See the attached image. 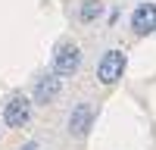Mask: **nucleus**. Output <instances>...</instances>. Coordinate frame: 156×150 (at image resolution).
Segmentation results:
<instances>
[{"label":"nucleus","mask_w":156,"mask_h":150,"mask_svg":"<svg viewBox=\"0 0 156 150\" xmlns=\"http://www.w3.org/2000/svg\"><path fill=\"white\" fill-rule=\"evenodd\" d=\"M78 66H81V50L72 41H62L56 44V53H53V75H75Z\"/></svg>","instance_id":"1"},{"label":"nucleus","mask_w":156,"mask_h":150,"mask_svg":"<svg viewBox=\"0 0 156 150\" xmlns=\"http://www.w3.org/2000/svg\"><path fill=\"white\" fill-rule=\"evenodd\" d=\"M122 72H125V53L122 50H106L103 59L97 62V78L103 84H115L122 78Z\"/></svg>","instance_id":"2"},{"label":"nucleus","mask_w":156,"mask_h":150,"mask_svg":"<svg viewBox=\"0 0 156 150\" xmlns=\"http://www.w3.org/2000/svg\"><path fill=\"white\" fill-rule=\"evenodd\" d=\"M28 116H31V100L28 97H12L3 109V119H6L9 128H22L28 122Z\"/></svg>","instance_id":"3"},{"label":"nucleus","mask_w":156,"mask_h":150,"mask_svg":"<svg viewBox=\"0 0 156 150\" xmlns=\"http://www.w3.org/2000/svg\"><path fill=\"white\" fill-rule=\"evenodd\" d=\"M131 28L134 34H150L156 31V3H140L131 12Z\"/></svg>","instance_id":"4"},{"label":"nucleus","mask_w":156,"mask_h":150,"mask_svg":"<svg viewBox=\"0 0 156 150\" xmlns=\"http://www.w3.org/2000/svg\"><path fill=\"white\" fill-rule=\"evenodd\" d=\"M90 122H94V109H90L87 103H78V106L72 109V116H69V131H72L75 138H87Z\"/></svg>","instance_id":"5"},{"label":"nucleus","mask_w":156,"mask_h":150,"mask_svg":"<svg viewBox=\"0 0 156 150\" xmlns=\"http://www.w3.org/2000/svg\"><path fill=\"white\" fill-rule=\"evenodd\" d=\"M56 94H59V78L56 75H44V78L34 84V103H41V106L53 103Z\"/></svg>","instance_id":"6"},{"label":"nucleus","mask_w":156,"mask_h":150,"mask_svg":"<svg viewBox=\"0 0 156 150\" xmlns=\"http://www.w3.org/2000/svg\"><path fill=\"white\" fill-rule=\"evenodd\" d=\"M100 12H103V3H100V0H84V6H81V22H94Z\"/></svg>","instance_id":"7"}]
</instances>
